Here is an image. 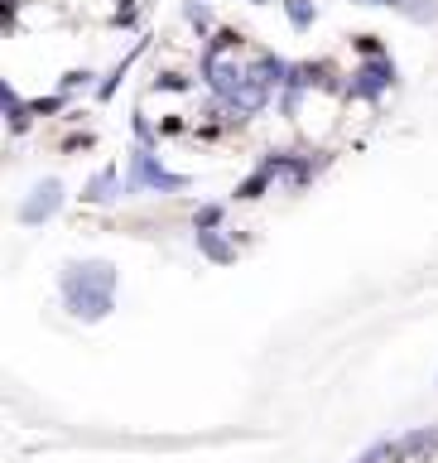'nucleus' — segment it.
Here are the masks:
<instances>
[{"instance_id":"nucleus-1","label":"nucleus","mask_w":438,"mask_h":463,"mask_svg":"<svg viewBox=\"0 0 438 463\" xmlns=\"http://www.w3.org/2000/svg\"><path fill=\"white\" fill-rule=\"evenodd\" d=\"M390 78H396V63H390V58H376V63L357 68V82H352V92H357V97H376L381 87H390Z\"/></svg>"},{"instance_id":"nucleus-2","label":"nucleus","mask_w":438,"mask_h":463,"mask_svg":"<svg viewBox=\"0 0 438 463\" xmlns=\"http://www.w3.org/2000/svg\"><path fill=\"white\" fill-rule=\"evenodd\" d=\"M34 203H29V208H24V222H39V217H49L53 208H58V184L49 179V184H43V188H34Z\"/></svg>"},{"instance_id":"nucleus-3","label":"nucleus","mask_w":438,"mask_h":463,"mask_svg":"<svg viewBox=\"0 0 438 463\" xmlns=\"http://www.w3.org/2000/svg\"><path fill=\"white\" fill-rule=\"evenodd\" d=\"M400 10L410 14V20H419V24L438 20V0H400Z\"/></svg>"},{"instance_id":"nucleus-4","label":"nucleus","mask_w":438,"mask_h":463,"mask_svg":"<svg viewBox=\"0 0 438 463\" xmlns=\"http://www.w3.org/2000/svg\"><path fill=\"white\" fill-rule=\"evenodd\" d=\"M289 20H294L299 29H309V24H313V10H309V0H289Z\"/></svg>"},{"instance_id":"nucleus-5","label":"nucleus","mask_w":438,"mask_h":463,"mask_svg":"<svg viewBox=\"0 0 438 463\" xmlns=\"http://www.w3.org/2000/svg\"><path fill=\"white\" fill-rule=\"evenodd\" d=\"M361 5H396L400 10V0H361Z\"/></svg>"},{"instance_id":"nucleus-6","label":"nucleus","mask_w":438,"mask_h":463,"mask_svg":"<svg viewBox=\"0 0 438 463\" xmlns=\"http://www.w3.org/2000/svg\"><path fill=\"white\" fill-rule=\"evenodd\" d=\"M256 5H260V0H256Z\"/></svg>"}]
</instances>
